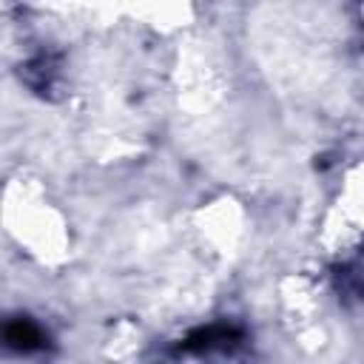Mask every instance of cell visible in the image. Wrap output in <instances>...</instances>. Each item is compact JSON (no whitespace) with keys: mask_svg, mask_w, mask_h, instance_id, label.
Instances as JSON below:
<instances>
[{"mask_svg":"<svg viewBox=\"0 0 364 364\" xmlns=\"http://www.w3.org/2000/svg\"><path fill=\"white\" fill-rule=\"evenodd\" d=\"M40 341H43V336H40V330L31 321L17 318V321L6 324V344L9 347H14V350H34Z\"/></svg>","mask_w":364,"mask_h":364,"instance_id":"6da1fadb","label":"cell"}]
</instances>
